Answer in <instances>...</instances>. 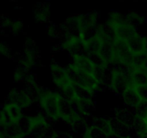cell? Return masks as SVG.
I'll return each mask as SVG.
<instances>
[{
    "instance_id": "277c9868",
    "label": "cell",
    "mask_w": 147,
    "mask_h": 138,
    "mask_svg": "<svg viewBox=\"0 0 147 138\" xmlns=\"http://www.w3.org/2000/svg\"><path fill=\"white\" fill-rule=\"evenodd\" d=\"M13 22H11V20L9 18H5L2 22V25L4 27H9V26H11Z\"/></svg>"
},
{
    "instance_id": "6da1fadb",
    "label": "cell",
    "mask_w": 147,
    "mask_h": 138,
    "mask_svg": "<svg viewBox=\"0 0 147 138\" xmlns=\"http://www.w3.org/2000/svg\"><path fill=\"white\" fill-rule=\"evenodd\" d=\"M22 27V23L20 21H14L11 24V29L14 32H18Z\"/></svg>"
},
{
    "instance_id": "7a4b0ae2",
    "label": "cell",
    "mask_w": 147,
    "mask_h": 138,
    "mask_svg": "<svg viewBox=\"0 0 147 138\" xmlns=\"http://www.w3.org/2000/svg\"><path fill=\"white\" fill-rule=\"evenodd\" d=\"M9 53V49L7 47V45H5L4 43H0V54L8 56Z\"/></svg>"
},
{
    "instance_id": "3957f363",
    "label": "cell",
    "mask_w": 147,
    "mask_h": 138,
    "mask_svg": "<svg viewBox=\"0 0 147 138\" xmlns=\"http://www.w3.org/2000/svg\"><path fill=\"white\" fill-rule=\"evenodd\" d=\"M23 72L22 70H17L15 72V74H14V79L17 80V81H18L19 80L22 79L23 78Z\"/></svg>"
}]
</instances>
